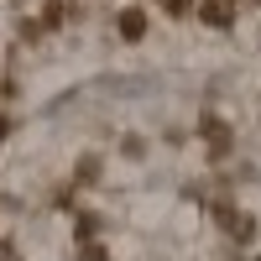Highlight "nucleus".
<instances>
[{
    "label": "nucleus",
    "mask_w": 261,
    "mask_h": 261,
    "mask_svg": "<svg viewBox=\"0 0 261 261\" xmlns=\"http://www.w3.org/2000/svg\"><path fill=\"white\" fill-rule=\"evenodd\" d=\"M199 141H204V151H209V162H225L230 146H235V130H230L220 115H204V120H199Z\"/></svg>",
    "instance_id": "obj_1"
},
{
    "label": "nucleus",
    "mask_w": 261,
    "mask_h": 261,
    "mask_svg": "<svg viewBox=\"0 0 261 261\" xmlns=\"http://www.w3.org/2000/svg\"><path fill=\"white\" fill-rule=\"evenodd\" d=\"M204 21V27H214V32H230L235 27V16H241V0H199V11H193Z\"/></svg>",
    "instance_id": "obj_2"
},
{
    "label": "nucleus",
    "mask_w": 261,
    "mask_h": 261,
    "mask_svg": "<svg viewBox=\"0 0 261 261\" xmlns=\"http://www.w3.org/2000/svg\"><path fill=\"white\" fill-rule=\"evenodd\" d=\"M115 32H120V42H141V37H146V11H141V6H125V11L115 16Z\"/></svg>",
    "instance_id": "obj_3"
},
{
    "label": "nucleus",
    "mask_w": 261,
    "mask_h": 261,
    "mask_svg": "<svg viewBox=\"0 0 261 261\" xmlns=\"http://www.w3.org/2000/svg\"><path fill=\"white\" fill-rule=\"evenodd\" d=\"M73 183H84V188H94V183H99V157H94V151H84V157H79Z\"/></svg>",
    "instance_id": "obj_4"
},
{
    "label": "nucleus",
    "mask_w": 261,
    "mask_h": 261,
    "mask_svg": "<svg viewBox=\"0 0 261 261\" xmlns=\"http://www.w3.org/2000/svg\"><path fill=\"white\" fill-rule=\"evenodd\" d=\"M230 241L235 246H251L256 241V220H251V214H235V220H230Z\"/></svg>",
    "instance_id": "obj_5"
},
{
    "label": "nucleus",
    "mask_w": 261,
    "mask_h": 261,
    "mask_svg": "<svg viewBox=\"0 0 261 261\" xmlns=\"http://www.w3.org/2000/svg\"><path fill=\"white\" fill-rule=\"evenodd\" d=\"M79 261H110V251L99 241H79Z\"/></svg>",
    "instance_id": "obj_6"
},
{
    "label": "nucleus",
    "mask_w": 261,
    "mask_h": 261,
    "mask_svg": "<svg viewBox=\"0 0 261 261\" xmlns=\"http://www.w3.org/2000/svg\"><path fill=\"white\" fill-rule=\"evenodd\" d=\"M157 6H162L167 16H193V11H199V6H193V0H157Z\"/></svg>",
    "instance_id": "obj_7"
},
{
    "label": "nucleus",
    "mask_w": 261,
    "mask_h": 261,
    "mask_svg": "<svg viewBox=\"0 0 261 261\" xmlns=\"http://www.w3.org/2000/svg\"><path fill=\"white\" fill-rule=\"evenodd\" d=\"M94 230H99V220H94V214H79V241H89Z\"/></svg>",
    "instance_id": "obj_8"
},
{
    "label": "nucleus",
    "mask_w": 261,
    "mask_h": 261,
    "mask_svg": "<svg viewBox=\"0 0 261 261\" xmlns=\"http://www.w3.org/2000/svg\"><path fill=\"white\" fill-rule=\"evenodd\" d=\"M6 136H11V115L0 110V141H6Z\"/></svg>",
    "instance_id": "obj_9"
},
{
    "label": "nucleus",
    "mask_w": 261,
    "mask_h": 261,
    "mask_svg": "<svg viewBox=\"0 0 261 261\" xmlns=\"http://www.w3.org/2000/svg\"><path fill=\"white\" fill-rule=\"evenodd\" d=\"M0 94H6V99H11V94H16V84H11V79H6V73H0Z\"/></svg>",
    "instance_id": "obj_10"
},
{
    "label": "nucleus",
    "mask_w": 261,
    "mask_h": 261,
    "mask_svg": "<svg viewBox=\"0 0 261 261\" xmlns=\"http://www.w3.org/2000/svg\"><path fill=\"white\" fill-rule=\"evenodd\" d=\"M246 6H261V0H246Z\"/></svg>",
    "instance_id": "obj_11"
}]
</instances>
